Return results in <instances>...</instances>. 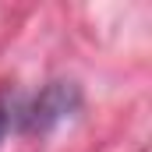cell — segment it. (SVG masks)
Returning a JSON list of instances; mask_svg holds the SVG:
<instances>
[{"instance_id":"cell-1","label":"cell","mask_w":152,"mask_h":152,"mask_svg":"<svg viewBox=\"0 0 152 152\" xmlns=\"http://www.w3.org/2000/svg\"><path fill=\"white\" fill-rule=\"evenodd\" d=\"M78 113H81V88L75 81H50L28 106L18 110V124L25 134H50Z\"/></svg>"},{"instance_id":"cell-2","label":"cell","mask_w":152,"mask_h":152,"mask_svg":"<svg viewBox=\"0 0 152 152\" xmlns=\"http://www.w3.org/2000/svg\"><path fill=\"white\" fill-rule=\"evenodd\" d=\"M18 99H14V92H0V145H4V138H7V131L14 127V120H18Z\"/></svg>"}]
</instances>
